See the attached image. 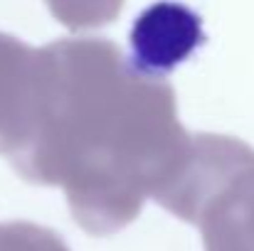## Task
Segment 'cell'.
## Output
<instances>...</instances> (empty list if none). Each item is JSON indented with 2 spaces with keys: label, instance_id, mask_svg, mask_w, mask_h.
<instances>
[{
  "label": "cell",
  "instance_id": "cell-2",
  "mask_svg": "<svg viewBox=\"0 0 254 251\" xmlns=\"http://www.w3.org/2000/svg\"><path fill=\"white\" fill-rule=\"evenodd\" d=\"M197 222L205 251H254V172L215 195Z\"/></svg>",
  "mask_w": 254,
  "mask_h": 251
},
{
  "label": "cell",
  "instance_id": "cell-1",
  "mask_svg": "<svg viewBox=\"0 0 254 251\" xmlns=\"http://www.w3.org/2000/svg\"><path fill=\"white\" fill-rule=\"evenodd\" d=\"M205 45L202 17L185 2L158 0L148 5L128 32L126 69L146 82H163L175 67Z\"/></svg>",
  "mask_w": 254,
  "mask_h": 251
},
{
  "label": "cell",
  "instance_id": "cell-3",
  "mask_svg": "<svg viewBox=\"0 0 254 251\" xmlns=\"http://www.w3.org/2000/svg\"><path fill=\"white\" fill-rule=\"evenodd\" d=\"M0 251H69L60 234L35 224L0 227Z\"/></svg>",
  "mask_w": 254,
  "mask_h": 251
}]
</instances>
